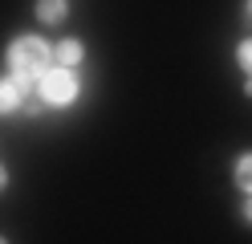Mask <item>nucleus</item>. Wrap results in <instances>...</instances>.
<instances>
[{
	"label": "nucleus",
	"mask_w": 252,
	"mask_h": 244,
	"mask_svg": "<svg viewBox=\"0 0 252 244\" xmlns=\"http://www.w3.org/2000/svg\"><path fill=\"white\" fill-rule=\"evenodd\" d=\"M244 220H248V224H252V200H248V204H244Z\"/></svg>",
	"instance_id": "9d476101"
},
{
	"label": "nucleus",
	"mask_w": 252,
	"mask_h": 244,
	"mask_svg": "<svg viewBox=\"0 0 252 244\" xmlns=\"http://www.w3.org/2000/svg\"><path fill=\"white\" fill-rule=\"evenodd\" d=\"M0 244H8V240H4V236H0Z\"/></svg>",
	"instance_id": "f8f14e48"
},
{
	"label": "nucleus",
	"mask_w": 252,
	"mask_h": 244,
	"mask_svg": "<svg viewBox=\"0 0 252 244\" xmlns=\"http://www.w3.org/2000/svg\"><path fill=\"white\" fill-rule=\"evenodd\" d=\"M8 70H12V81H17V90L29 98L37 94V77L53 65V49L45 45L41 37H17L8 45Z\"/></svg>",
	"instance_id": "f257e3e1"
},
{
	"label": "nucleus",
	"mask_w": 252,
	"mask_h": 244,
	"mask_svg": "<svg viewBox=\"0 0 252 244\" xmlns=\"http://www.w3.org/2000/svg\"><path fill=\"white\" fill-rule=\"evenodd\" d=\"M21 102H25V94L17 90V81H12V77H0V114H12Z\"/></svg>",
	"instance_id": "39448f33"
},
{
	"label": "nucleus",
	"mask_w": 252,
	"mask_h": 244,
	"mask_svg": "<svg viewBox=\"0 0 252 244\" xmlns=\"http://www.w3.org/2000/svg\"><path fill=\"white\" fill-rule=\"evenodd\" d=\"M244 94H248V98H252V77H248V86H244Z\"/></svg>",
	"instance_id": "9b49d317"
},
{
	"label": "nucleus",
	"mask_w": 252,
	"mask_h": 244,
	"mask_svg": "<svg viewBox=\"0 0 252 244\" xmlns=\"http://www.w3.org/2000/svg\"><path fill=\"white\" fill-rule=\"evenodd\" d=\"M37 21L41 25H61L69 16V0H37Z\"/></svg>",
	"instance_id": "20e7f679"
},
{
	"label": "nucleus",
	"mask_w": 252,
	"mask_h": 244,
	"mask_svg": "<svg viewBox=\"0 0 252 244\" xmlns=\"http://www.w3.org/2000/svg\"><path fill=\"white\" fill-rule=\"evenodd\" d=\"M4 187H8V171L0 167V191H4Z\"/></svg>",
	"instance_id": "1a4fd4ad"
},
{
	"label": "nucleus",
	"mask_w": 252,
	"mask_h": 244,
	"mask_svg": "<svg viewBox=\"0 0 252 244\" xmlns=\"http://www.w3.org/2000/svg\"><path fill=\"white\" fill-rule=\"evenodd\" d=\"M244 25H252V0H244Z\"/></svg>",
	"instance_id": "6e6552de"
},
{
	"label": "nucleus",
	"mask_w": 252,
	"mask_h": 244,
	"mask_svg": "<svg viewBox=\"0 0 252 244\" xmlns=\"http://www.w3.org/2000/svg\"><path fill=\"white\" fill-rule=\"evenodd\" d=\"M86 57V45L77 41V37H65L57 49H53V65H61V70H73V65H82Z\"/></svg>",
	"instance_id": "7ed1b4c3"
},
{
	"label": "nucleus",
	"mask_w": 252,
	"mask_h": 244,
	"mask_svg": "<svg viewBox=\"0 0 252 244\" xmlns=\"http://www.w3.org/2000/svg\"><path fill=\"white\" fill-rule=\"evenodd\" d=\"M236 65H240V70L252 77V37H248V41H240V49H236Z\"/></svg>",
	"instance_id": "0eeeda50"
},
{
	"label": "nucleus",
	"mask_w": 252,
	"mask_h": 244,
	"mask_svg": "<svg viewBox=\"0 0 252 244\" xmlns=\"http://www.w3.org/2000/svg\"><path fill=\"white\" fill-rule=\"evenodd\" d=\"M77 77H73V70H61V65H49L41 77H37V98L45 106H69V102H77Z\"/></svg>",
	"instance_id": "f03ea898"
},
{
	"label": "nucleus",
	"mask_w": 252,
	"mask_h": 244,
	"mask_svg": "<svg viewBox=\"0 0 252 244\" xmlns=\"http://www.w3.org/2000/svg\"><path fill=\"white\" fill-rule=\"evenodd\" d=\"M232 175H236V187H244V191L252 195V151L236 159V171H232Z\"/></svg>",
	"instance_id": "423d86ee"
}]
</instances>
